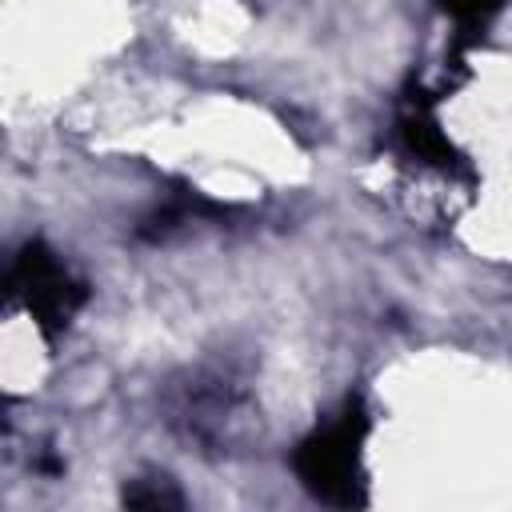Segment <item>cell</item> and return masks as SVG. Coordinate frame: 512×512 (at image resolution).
Masks as SVG:
<instances>
[{
  "mask_svg": "<svg viewBox=\"0 0 512 512\" xmlns=\"http://www.w3.org/2000/svg\"><path fill=\"white\" fill-rule=\"evenodd\" d=\"M440 8H444L460 28H480V24H488V20L504 8V0H440Z\"/></svg>",
  "mask_w": 512,
  "mask_h": 512,
  "instance_id": "5b68a950",
  "label": "cell"
},
{
  "mask_svg": "<svg viewBox=\"0 0 512 512\" xmlns=\"http://www.w3.org/2000/svg\"><path fill=\"white\" fill-rule=\"evenodd\" d=\"M12 292L16 300L32 312V320L52 336L60 332L76 308L84 304V284L56 260V252L40 240H28L20 252H16V264H12Z\"/></svg>",
  "mask_w": 512,
  "mask_h": 512,
  "instance_id": "7a4b0ae2",
  "label": "cell"
},
{
  "mask_svg": "<svg viewBox=\"0 0 512 512\" xmlns=\"http://www.w3.org/2000/svg\"><path fill=\"white\" fill-rule=\"evenodd\" d=\"M400 140L408 144L412 156H420V160H428V164L448 168V164L456 160L448 136L440 132V124L432 120L428 108H412V112H404V120H400Z\"/></svg>",
  "mask_w": 512,
  "mask_h": 512,
  "instance_id": "3957f363",
  "label": "cell"
},
{
  "mask_svg": "<svg viewBox=\"0 0 512 512\" xmlns=\"http://www.w3.org/2000/svg\"><path fill=\"white\" fill-rule=\"evenodd\" d=\"M360 444H364V412L360 404H348L332 424L316 428L308 440H300L292 468L300 484L328 500V504H360Z\"/></svg>",
  "mask_w": 512,
  "mask_h": 512,
  "instance_id": "6da1fadb",
  "label": "cell"
},
{
  "mask_svg": "<svg viewBox=\"0 0 512 512\" xmlns=\"http://www.w3.org/2000/svg\"><path fill=\"white\" fill-rule=\"evenodd\" d=\"M124 504L128 508H180L184 500H180V492L176 488H168L164 480H136V484H128L124 488Z\"/></svg>",
  "mask_w": 512,
  "mask_h": 512,
  "instance_id": "277c9868",
  "label": "cell"
}]
</instances>
